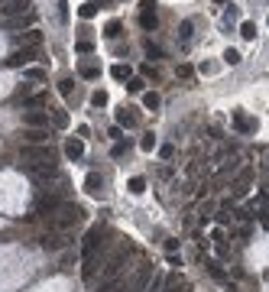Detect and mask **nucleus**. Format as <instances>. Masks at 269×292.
Wrapping results in <instances>:
<instances>
[{"instance_id": "423d86ee", "label": "nucleus", "mask_w": 269, "mask_h": 292, "mask_svg": "<svg viewBox=\"0 0 269 292\" xmlns=\"http://www.w3.org/2000/svg\"><path fill=\"white\" fill-rule=\"evenodd\" d=\"M23 143H26V146H45V143H49V130L26 127L23 130Z\"/></svg>"}, {"instance_id": "aec40b11", "label": "nucleus", "mask_w": 269, "mask_h": 292, "mask_svg": "<svg viewBox=\"0 0 269 292\" xmlns=\"http://www.w3.org/2000/svg\"><path fill=\"white\" fill-rule=\"evenodd\" d=\"M117 123L120 127H136V114H130V108L117 110Z\"/></svg>"}, {"instance_id": "9b49d317", "label": "nucleus", "mask_w": 269, "mask_h": 292, "mask_svg": "<svg viewBox=\"0 0 269 292\" xmlns=\"http://www.w3.org/2000/svg\"><path fill=\"white\" fill-rule=\"evenodd\" d=\"M32 59H36V49H20V52H13L10 59H7V65H10V68H23V65H30Z\"/></svg>"}, {"instance_id": "ea45409f", "label": "nucleus", "mask_w": 269, "mask_h": 292, "mask_svg": "<svg viewBox=\"0 0 269 292\" xmlns=\"http://www.w3.org/2000/svg\"><path fill=\"white\" fill-rule=\"evenodd\" d=\"M214 3H227V0H214Z\"/></svg>"}, {"instance_id": "f8f14e48", "label": "nucleus", "mask_w": 269, "mask_h": 292, "mask_svg": "<svg viewBox=\"0 0 269 292\" xmlns=\"http://www.w3.org/2000/svg\"><path fill=\"white\" fill-rule=\"evenodd\" d=\"M234 127L240 130V133H256V120L253 117H247V114H240V110H234Z\"/></svg>"}, {"instance_id": "7c9ffc66", "label": "nucleus", "mask_w": 269, "mask_h": 292, "mask_svg": "<svg viewBox=\"0 0 269 292\" xmlns=\"http://www.w3.org/2000/svg\"><path fill=\"white\" fill-rule=\"evenodd\" d=\"M224 62L227 65H237L240 62V52H237V49H227V52H224Z\"/></svg>"}, {"instance_id": "4be33fe9", "label": "nucleus", "mask_w": 269, "mask_h": 292, "mask_svg": "<svg viewBox=\"0 0 269 292\" xmlns=\"http://www.w3.org/2000/svg\"><path fill=\"white\" fill-rule=\"evenodd\" d=\"M75 49H78V52H81V55H88V52H91V49H94V39H91V36H81V39H78V43H75Z\"/></svg>"}, {"instance_id": "f03ea898", "label": "nucleus", "mask_w": 269, "mask_h": 292, "mask_svg": "<svg viewBox=\"0 0 269 292\" xmlns=\"http://www.w3.org/2000/svg\"><path fill=\"white\" fill-rule=\"evenodd\" d=\"M30 0H0V23L3 26H10V23H16L20 16H26L30 13Z\"/></svg>"}, {"instance_id": "7ed1b4c3", "label": "nucleus", "mask_w": 269, "mask_h": 292, "mask_svg": "<svg viewBox=\"0 0 269 292\" xmlns=\"http://www.w3.org/2000/svg\"><path fill=\"white\" fill-rule=\"evenodd\" d=\"M101 237H104V231H101V224H94L91 231L85 234V244H81V253H85V260L97 257V247H101Z\"/></svg>"}, {"instance_id": "ddd939ff", "label": "nucleus", "mask_w": 269, "mask_h": 292, "mask_svg": "<svg viewBox=\"0 0 269 292\" xmlns=\"http://www.w3.org/2000/svg\"><path fill=\"white\" fill-rule=\"evenodd\" d=\"M65 156H68V159H81V156H85V143L81 140H68L65 143Z\"/></svg>"}, {"instance_id": "b1692460", "label": "nucleus", "mask_w": 269, "mask_h": 292, "mask_svg": "<svg viewBox=\"0 0 269 292\" xmlns=\"http://www.w3.org/2000/svg\"><path fill=\"white\" fill-rule=\"evenodd\" d=\"M127 188H130V192H133V195H140L143 188H146V179H140V175H133V179H130V182H127Z\"/></svg>"}, {"instance_id": "f3484780", "label": "nucleus", "mask_w": 269, "mask_h": 292, "mask_svg": "<svg viewBox=\"0 0 269 292\" xmlns=\"http://www.w3.org/2000/svg\"><path fill=\"white\" fill-rule=\"evenodd\" d=\"M101 185H104V179H101V172H88V179H85V188L91 195H97L101 192Z\"/></svg>"}, {"instance_id": "2eb2a0df", "label": "nucleus", "mask_w": 269, "mask_h": 292, "mask_svg": "<svg viewBox=\"0 0 269 292\" xmlns=\"http://www.w3.org/2000/svg\"><path fill=\"white\" fill-rule=\"evenodd\" d=\"M78 75L81 78H101V65L97 62H81L78 65Z\"/></svg>"}, {"instance_id": "5701e85b", "label": "nucleus", "mask_w": 269, "mask_h": 292, "mask_svg": "<svg viewBox=\"0 0 269 292\" xmlns=\"http://www.w3.org/2000/svg\"><path fill=\"white\" fill-rule=\"evenodd\" d=\"M120 30H123V26H120V20H110L107 26H104V36H107V39H117Z\"/></svg>"}, {"instance_id": "58836bf2", "label": "nucleus", "mask_w": 269, "mask_h": 292, "mask_svg": "<svg viewBox=\"0 0 269 292\" xmlns=\"http://www.w3.org/2000/svg\"><path fill=\"white\" fill-rule=\"evenodd\" d=\"M165 250H169V253H175V250H179V240L169 237V240H165Z\"/></svg>"}, {"instance_id": "473e14b6", "label": "nucleus", "mask_w": 269, "mask_h": 292, "mask_svg": "<svg viewBox=\"0 0 269 292\" xmlns=\"http://www.w3.org/2000/svg\"><path fill=\"white\" fill-rule=\"evenodd\" d=\"M159 156H162V159H172V156H175V146H169V143H165V146L159 150Z\"/></svg>"}, {"instance_id": "4468645a", "label": "nucleus", "mask_w": 269, "mask_h": 292, "mask_svg": "<svg viewBox=\"0 0 269 292\" xmlns=\"http://www.w3.org/2000/svg\"><path fill=\"white\" fill-rule=\"evenodd\" d=\"M45 104H49V94H45V91H36V94L26 97V108L30 110H39V108H45Z\"/></svg>"}, {"instance_id": "6e6552de", "label": "nucleus", "mask_w": 269, "mask_h": 292, "mask_svg": "<svg viewBox=\"0 0 269 292\" xmlns=\"http://www.w3.org/2000/svg\"><path fill=\"white\" fill-rule=\"evenodd\" d=\"M149 282H152V266H143V270L133 276V282H130V292H146Z\"/></svg>"}, {"instance_id": "a19ab883", "label": "nucleus", "mask_w": 269, "mask_h": 292, "mask_svg": "<svg viewBox=\"0 0 269 292\" xmlns=\"http://www.w3.org/2000/svg\"><path fill=\"white\" fill-rule=\"evenodd\" d=\"M120 292H127V289H120Z\"/></svg>"}, {"instance_id": "1a4fd4ad", "label": "nucleus", "mask_w": 269, "mask_h": 292, "mask_svg": "<svg viewBox=\"0 0 269 292\" xmlns=\"http://www.w3.org/2000/svg\"><path fill=\"white\" fill-rule=\"evenodd\" d=\"M23 123H26V127L49 130V114H43V110H26V114H23Z\"/></svg>"}, {"instance_id": "f257e3e1", "label": "nucleus", "mask_w": 269, "mask_h": 292, "mask_svg": "<svg viewBox=\"0 0 269 292\" xmlns=\"http://www.w3.org/2000/svg\"><path fill=\"white\" fill-rule=\"evenodd\" d=\"M81 217H85L81 205H75V201H62V205H59L52 215H49V227H55V231H65V227H75Z\"/></svg>"}, {"instance_id": "39448f33", "label": "nucleus", "mask_w": 269, "mask_h": 292, "mask_svg": "<svg viewBox=\"0 0 269 292\" xmlns=\"http://www.w3.org/2000/svg\"><path fill=\"white\" fill-rule=\"evenodd\" d=\"M45 159H52L49 143L45 146H23V162H45Z\"/></svg>"}, {"instance_id": "a211bd4d", "label": "nucleus", "mask_w": 269, "mask_h": 292, "mask_svg": "<svg viewBox=\"0 0 269 292\" xmlns=\"http://www.w3.org/2000/svg\"><path fill=\"white\" fill-rule=\"evenodd\" d=\"M39 244H43L45 250H62V247H65V240L55 237V234H43V237H39Z\"/></svg>"}, {"instance_id": "cd10ccee", "label": "nucleus", "mask_w": 269, "mask_h": 292, "mask_svg": "<svg viewBox=\"0 0 269 292\" xmlns=\"http://www.w3.org/2000/svg\"><path fill=\"white\" fill-rule=\"evenodd\" d=\"M91 104H94V108H104V104H107V91H94V94H91Z\"/></svg>"}, {"instance_id": "4c0bfd02", "label": "nucleus", "mask_w": 269, "mask_h": 292, "mask_svg": "<svg viewBox=\"0 0 269 292\" xmlns=\"http://www.w3.org/2000/svg\"><path fill=\"white\" fill-rule=\"evenodd\" d=\"M140 10H156V0H140Z\"/></svg>"}, {"instance_id": "72a5a7b5", "label": "nucleus", "mask_w": 269, "mask_h": 292, "mask_svg": "<svg viewBox=\"0 0 269 292\" xmlns=\"http://www.w3.org/2000/svg\"><path fill=\"white\" fill-rule=\"evenodd\" d=\"M55 123L65 127V123H68V114H65V110H55Z\"/></svg>"}, {"instance_id": "e433bc0d", "label": "nucleus", "mask_w": 269, "mask_h": 292, "mask_svg": "<svg viewBox=\"0 0 269 292\" xmlns=\"http://www.w3.org/2000/svg\"><path fill=\"white\" fill-rule=\"evenodd\" d=\"M59 91H62V94H72V78H65L62 85H59Z\"/></svg>"}, {"instance_id": "f704fd0d", "label": "nucleus", "mask_w": 269, "mask_h": 292, "mask_svg": "<svg viewBox=\"0 0 269 292\" xmlns=\"http://www.w3.org/2000/svg\"><path fill=\"white\" fill-rule=\"evenodd\" d=\"M30 94H32L30 85H20V88H16V97H30Z\"/></svg>"}, {"instance_id": "c9c22d12", "label": "nucleus", "mask_w": 269, "mask_h": 292, "mask_svg": "<svg viewBox=\"0 0 269 292\" xmlns=\"http://www.w3.org/2000/svg\"><path fill=\"white\" fill-rule=\"evenodd\" d=\"M143 75H149V78H159V68H152V65H143Z\"/></svg>"}, {"instance_id": "bb28decb", "label": "nucleus", "mask_w": 269, "mask_h": 292, "mask_svg": "<svg viewBox=\"0 0 269 292\" xmlns=\"http://www.w3.org/2000/svg\"><path fill=\"white\" fill-rule=\"evenodd\" d=\"M78 13H81L85 20H91V16L97 13V3H81V7H78Z\"/></svg>"}, {"instance_id": "393cba45", "label": "nucleus", "mask_w": 269, "mask_h": 292, "mask_svg": "<svg viewBox=\"0 0 269 292\" xmlns=\"http://www.w3.org/2000/svg\"><path fill=\"white\" fill-rule=\"evenodd\" d=\"M143 104H146L149 110H156L159 108V94H156V91H146V94H143Z\"/></svg>"}, {"instance_id": "6ab92c4d", "label": "nucleus", "mask_w": 269, "mask_h": 292, "mask_svg": "<svg viewBox=\"0 0 269 292\" xmlns=\"http://www.w3.org/2000/svg\"><path fill=\"white\" fill-rule=\"evenodd\" d=\"M110 75L117 78V81H130V78H133V68H130V65H114Z\"/></svg>"}, {"instance_id": "2f4dec72", "label": "nucleus", "mask_w": 269, "mask_h": 292, "mask_svg": "<svg viewBox=\"0 0 269 292\" xmlns=\"http://www.w3.org/2000/svg\"><path fill=\"white\" fill-rule=\"evenodd\" d=\"M140 146H143V153H152V150H156V137H152V133H149V137H143Z\"/></svg>"}, {"instance_id": "20e7f679", "label": "nucleus", "mask_w": 269, "mask_h": 292, "mask_svg": "<svg viewBox=\"0 0 269 292\" xmlns=\"http://www.w3.org/2000/svg\"><path fill=\"white\" fill-rule=\"evenodd\" d=\"M26 172L32 179H55L59 169H55V159H45V162H26Z\"/></svg>"}, {"instance_id": "c756f323", "label": "nucleus", "mask_w": 269, "mask_h": 292, "mask_svg": "<svg viewBox=\"0 0 269 292\" xmlns=\"http://www.w3.org/2000/svg\"><path fill=\"white\" fill-rule=\"evenodd\" d=\"M192 30H194V23H192V20H185L182 26H179V36H182V39H192Z\"/></svg>"}, {"instance_id": "a878e982", "label": "nucleus", "mask_w": 269, "mask_h": 292, "mask_svg": "<svg viewBox=\"0 0 269 292\" xmlns=\"http://www.w3.org/2000/svg\"><path fill=\"white\" fill-rule=\"evenodd\" d=\"M165 289V276H152V282L146 286V292H162Z\"/></svg>"}, {"instance_id": "9d476101", "label": "nucleus", "mask_w": 269, "mask_h": 292, "mask_svg": "<svg viewBox=\"0 0 269 292\" xmlns=\"http://www.w3.org/2000/svg\"><path fill=\"white\" fill-rule=\"evenodd\" d=\"M250 179H253V169H250V166H247V169H240L237 179L230 182V192H234V195H243V192H247V185H250Z\"/></svg>"}, {"instance_id": "dca6fc26", "label": "nucleus", "mask_w": 269, "mask_h": 292, "mask_svg": "<svg viewBox=\"0 0 269 292\" xmlns=\"http://www.w3.org/2000/svg\"><path fill=\"white\" fill-rule=\"evenodd\" d=\"M140 26H143V30H156V26H159V16H156V10H143V13H140Z\"/></svg>"}, {"instance_id": "412c9836", "label": "nucleus", "mask_w": 269, "mask_h": 292, "mask_svg": "<svg viewBox=\"0 0 269 292\" xmlns=\"http://www.w3.org/2000/svg\"><path fill=\"white\" fill-rule=\"evenodd\" d=\"M240 36H243V39H256V23L243 20V23H240Z\"/></svg>"}, {"instance_id": "c85d7f7f", "label": "nucleus", "mask_w": 269, "mask_h": 292, "mask_svg": "<svg viewBox=\"0 0 269 292\" xmlns=\"http://www.w3.org/2000/svg\"><path fill=\"white\" fill-rule=\"evenodd\" d=\"M143 85H146L143 78H130V81H127V91H133V94H140V91H143Z\"/></svg>"}, {"instance_id": "0eeeda50", "label": "nucleus", "mask_w": 269, "mask_h": 292, "mask_svg": "<svg viewBox=\"0 0 269 292\" xmlns=\"http://www.w3.org/2000/svg\"><path fill=\"white\" fill-rule=\"evenodd\" d=\"M16 43H20L23 49H39V46H43V32H39V30L16 32Z\"/></svg>"}]
</instances>
